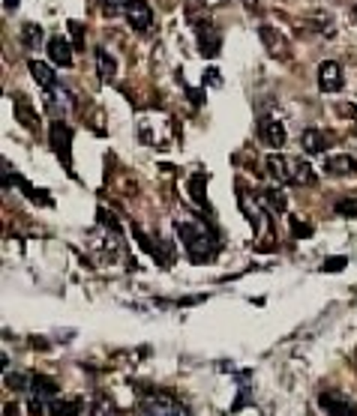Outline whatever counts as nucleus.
<instances>
[{
  "instance_id": "f257e3e1",
  "label": "nucleus",
  "mask_w": 357,
  "mask_h": 416,
  "mask_svg": "<svg viewBox=\"0 0 357 416\" xmlns=\"http://www.w3.org/2000/svg\"><path fill=\"white\" fill-rule=\"evenodd\" d=\"M177 234H181V240L186 246V252L193 261H207V257H214V252L219 249V240L214 231H205L202 224H193V222H177L174 224Z\"/></svg>"
},
{
  "instance_id": "f03ea898",
  "label": "nucleus",
  "mask_w": 357,
  "mask_h": 416,
  "mask_svg": "<svg viewBox=\"0 0 357 416\" xmlns=\"http://www.w3.org/2000/svg\"><path fill=\"white\" fill-rule=\"evenodd\" d=\"M51 150L60 156V162L66 168V174H75L72 171V129L66 126L63 120H54L51 123Z\"/></svg>"
},
{
  "instance_id": "7ed1b4c3",
  "label": "nucleus",
  "mask_w": 357,
  "mask_h": 416,
  "mask_svg": "<svg viewBox=\"0 0 357 416\" xmlns=\"http://www.w3.org/2000/svg\"><path fill=\"white\" fill-rule=\"evenodd\" d=\"M193 27H195V36H198V51H202V58L214 60L219 54V48H222V36L214 27V21L198 18V21H193Z\"/></svg>"
},
{
  "instance_id": "20e7f679",
  "label": "nucleus",
  "mask_w": 357,
  "mask_h": 416,
  "mask_svg": "<svg viewBox=\"0 0 357 416\" xmlns=\"http://www.w3.org/2000/svg\"><path fill=\"white\" fill-rule=\"evenodd\" d=\"M124 15L129 21V27H136V30H150L153 27V9H150L148 0H129Z\"/></svg>"
},
{
  "instance_id": "39448f33",
  "label": "nucleus",
  "mask_w": 357,
  "mask_h": 416,
  "mask_svg": "<svg viewBox=\"0 0 357 416\" xmlns=\"http://www.w3.org/2000/svg\"><path fill=\"white\" fill-rule=\"evenodd\" d=\"M259 138H261L264 147L280 150L283 144H285V126L276 117H261L259 120Z\"/></svg>"
},
{
  "instance_id": "423d86ee",
  "label": "nucleus",
  "mask_w": 357,
  "mask_h": 416,
  "mask_svg": "<svg viewBox=\"0 0 357 416\" xmlns=\"http://www.w3.org/2000/svg\"><path fill=\"white\" fill-rule=\"evenodd\" d=\"M318 87H321V93H337V90H342V69L337 60L318 63Z\"/></svg>"
},
{
  "instance_id": "0eeeda50",
  "label": "nucleus",
  "mask_w": 357,
  "mask_h": 416,
  "mask_svg": "<svg viewBox=\"0 0 357 416\" xmlns=\"http://www.w3.org/2000/svg\"><path fill=\"white\" fill-rule=\"evenodd\" d=\"M318 404H321V410L330 413V416H357V408L349 398H342L339 392H321Z\"/></svg>"
},
{
  "instance_id": "6e6552de",
  "label": "nucleus",
  "mask_w": 357,
  "mask_h": 416,
  "mask_svg": "<svg viewBox=\"0 0 357 416\" xmlns=\"http://www.w3.org/2000/svg\"><path fill=\"white\" fill-rule=\"evenodd\" d=\"M292 165H294V159H288V156H280V153H271V156L264 159L267 174H271L276 183H292Z\"/></svg>"
},
{
  "instance_id": "1a4fd4ad",
  "label": "nucleus",
  "mask_w": 357,
  "mask_h": 416,
  "mask_svg": "<svg viewBox=\"0 0 357 416\" xmlns=\"http://www.w3.org/2000/svg\"><path fill=\"white\" fill-rule=\"evenodd\" d=\"M240 207L247 210V219H249V224H252V231L261 237V234H264L267 228H271V224H267V210L259 207V198H249V201H247V198H240Z\"/></svg>"
},
{
  "instance_id": "9d476101",
  "label": "nucleus",
  "mask_w": 357,
  "mask_h": 416,
  "mask_svg": "<svg viewBox=\"0 0 357 416\" xmlns=\"http://www.w3.org/2000/svg\"><path fill=\"white\" fill-rule=\"evenodd\" d=\"M30 392L37 398H42V401H54V396L60 392V384L54 377H48V375H33L30 377Z\"/></svg>"
},
{
  "instance_id": "9b49d317",
  "label": "nucleus",
  "mask_w": 357,
  "mask_h": 416,
  "mask_svg": "<svg viewBox=\"0 0 357 416\" xmlns=\"http://www.w3.org/2000/svg\"><path fill=\"white\" fill-rule=\"evenodd\" d=\"M46 51H48V60L54 66H72V45L66 42L63 36H51Z\"/></svg>"
},
{
  "instance_id": "f8f14e48",
  "label": "nucleus",
  "mask_w": 357,
  "mask_h": 416,
  "mask_svg": "<svg viewBox=\"0 0 357 416\" xmlns=\"http://www.w3.org/2000/svg\"><path fill=\"white\" fill-rule=\"evenodd\" d=\"M27 69L33 75V81H37L42 90H48V93H54V87H58V75L51 72V66L48 63H42V60H30L27 63Z\"/></svg>"
},
{
  "instance_id": "ddd939ff",
  "label": "nucleus",
  "mask_w": 357,
  "mask_h": 416,
  "mask_svg": "<svg viewBox=\"0 0 357 416\" xmlns=\"http://www.w3.org/2000/svg\"><path fill=\"white\" fill-rule=\"evenodd\" d=\"M259 36H261V42L267 45V51H271L273 58H280V60H285V58H288V42L283 39V33H280V30H273V27H261V30H259Z\"/></svg>"
},
{
  "instance_id": "4468645a",
  "label": "nucleus",
  "mask_w": 357,
  "mask_h": 416,
  "mask_svg": "<svg viewBox=\"0 0 357 416\" xmlns=\"http://www.w3.org/2000/svg\"><path fill=\"white\" fill-rule=\"evenodd\" d=\"M325 171L330 177H351V174H357V162L351 159V156H345V153L327 156V159H325Z\"/></svg>"
},
{
  "instance_id": "2eb2a0df",
  "label": "nucleus",
  "mask_w": 357,
  "mask_h": 416,
  "mask_svg": "<svg viewBox=\"0 0 357 416\" xmlns=\"http://www.w3.org/2000/svg\"><path fill=\"white\" fill-rule=\"evenodd\" d=\"M13 108H15V120H18L25 129H37V126H39L37 111H33V105H30L21 93H15V96H13Z\"/></svg>"
},
{
  "instance_id": "dca6fc26",
  "label": "nucleus",
  "mask_w": 357,
  "mask_h": 416,
  "mask_svg": "<svg viewBox=\"0 0 357 416\" xmlns=\"http://www.w3.org/2000/svg\"><path fill=\"white\" fill-rule=\"evenodd\" d=\"M255 198H259V204H261L267 213H285V207H288L285 195L276 192V189H259V192H255Z\"/></svg>"
},
{
  "instance_id": "f3484780",
  "label": "nucleus",
  "mask_w": 357,
  "mask_h": 416,
  "mask_svg": "<svg viewBox=\"0 0 357 416\" xmlns=\"http://www.w3.org/2000/svg\"><path fill=\"white\" fill-rule=\"evenodd\" d=\"M300 147H304V153H309V156H318V153L327 150V138L318 129H306L300 135Z\"/></svg>"
},
{
  "instance_id": "a211bd4d",
  "label": "nucleus",
  "mask_w": 357,
  "mask_h": 416,
  "mask_svg": "<svg viewBox=\"0 0 357 416\" xmlns=\"http://www.w3.org/2000/svg\"><path fill=\"white\" fill-rule=\"evenodd\" d=\"M82 410H84V404L78 401V398H54L51 404H48V416H82Z\"/></svg>"
},
{
  "instance_id": "6ab92c4d",
  "label": "nucleus",
  "mask_w": 357,
  "mask_h": 416,
  "mask_svg": "<svg viewBox=\"0 0 357 416\" xmlns=\"http://www.w3.org/2000/svg\"><path fill=\"white\" fill-rule=\"evenodd\" d=\"M316 180H318L316 168H312L309 162H304V159H294V165H292V183H297V186H312Z\"/></svg>"
},
{
  "instance_id": "aec40b11",
  "label": "nucleus",
  "mask_w": 357,
  "mask_h": 416,
  "mask_svg": "<svg viewBox=\"0 0 357 416\" xmlns=\"http://www.w3.org/2000/svg\"><path fill=\"white\" fill-rule=\"evenodd\" d=\"M96 72L103 81H115V75H117V63L105 48H96Z\"/></svg>"
},
{
  "instance_id": "412c9836",
  "label": "nucleus",
  "mask_w": 357,
  "mask_h": 416,
  "mask_svg": "<svg viewBox=\"0 0 357 416\" xmlns=\"http://www.w3.org/2000/svg\"><path fill=\"white\" fill-rule=\"evenodd\" d=\"M21 42H25V48H37L42 42V27L39 25H21Z\"/></svg>"
},
{
  "instance_id": "4be33fe9",
  "label": "nucleus",
  "mask_w": 357,
  "mask_h": 416,
  "mask_svg": "<svg viewBox=\"0 0 357 416\" xmlns=\"http://www.w3.org/2000/svg\"><path fill=\"white\" fill-rule=\"evenodd\" d=\"M189 195H193L195 204H207V195H205V174H193V177H189Z\"/></svg>"
},
{
  "instance_id": "5701e85b",
  "label": "nucleus",
  "mask_w": 357,
  "mask_h": 416,
  "mask_svg": "<svg viewBox=\"0 0 357 416\" xmlns=\"http://www.w3.org/2000/svg\"><path fill=\"white\" fill-rule=\"evenodd\" d=\"M345 267H349V257H342V255H333V257H327V261L321 264V273H342Z\"/></svg>"
},
{
  "instance_id": "b1692460",
  "label": "nucleus",
  "mask_w": 357,
  "mask_h": 416,
  "mask_svg": "<svg viewBox=\"0 0 357 416\" xmlns=\"http://www.w3.org/2000/svg\"><path fill=\"white\" fill-rule=\"evenodd\" d=\"M91 416H120V410L105 398H96V404L91 408Z\"/></svg>"
},
{
  "instance_id": "393cba45",
  "label": "nucleus",
  "mask_w": 357,
  "mask_h": 416,
  "mask_svg": "<svg viewBox=\"0 0 357 416\" xmlns=\"http://www.w3.org/2000/svg\"><path fill=\"white\" fill-rule=\"evenodd\" d=\"M337 216H345V219H357V198H345V201H337Z\"/></svg>"
},
{
  "instance_id": "a878e982",
  "label": "nucleus",
  "mask_w": 357,
  "mask_h": 416,
  "mask_svg": "<svg viewBox=\"0 0 357 416\" xmlns=\"http://www.w3.org/2000/svg\"><path fill=\"white\" fill-rule=\"evenodd\" d=\"M4 380H6V387H9V389H15V392H21V389H27V387H30V377L18 375V372H13V375L6 372V377H4Z\"/></svg>"
},
{
  "instance_id": "bb28decb",
  "label": "nucleus",
  "mask_w": 357,
  "mask_h": 416,
  "mask_svg": "<svg viewBox=\"0 0 357 416\" xmlns=\"http://www.w3.org/2000/svg\"><path fill=\"white\" fill-rule=\"evenodd\" d=\"M66 27H70V33H72V45H75V48H84V27L78 25V21H70Z\"/></svg>"
},
{
  "instance_id": "cd10ccee",
  "label": "nucleus",
  "mask_w": 357,
  "mask_h": 416,
  "mask_svg": "<svg viewBox=\"0 0 357 416\" xmlns=\"http://www.w3.org/2000/svg\"><path fill=\"white\" fill-rule=\"evenodd\" d=\"M99 224H103V228H108V231H115V234H120V224H117L115 216H111V213H105V210H99Z\"/></svg>"
},
{
  "instance_id": "c85d7f7f",
  "label": "nucleus",
  "mask_w": 357,
  "mask_h": 416,
  "mask_svg": "<svg viewBox=\"0 0 357 416\" xmlns=\"http://www.w3.org/2000/svg\"><path fill=\"white\" fill-rule=\"evenodd\" d=\"M27 416H42V398L33 396V398L27 401Z\"/></svg>"
},
{
  "instance_id": "c756f323",
  "label": "nucleus",
  "mask_w": 357,
  "mask_h": 416,
  "mask_svg": "<svg viewBox=\"0 0 357 416\" xmlns=\"http://www.w3.org/2000/svg\"><path fill=\"white\" fill-rule=\"evenodd\" d=\"M292 231L297 234V237H309V234H312V228H309V224L297 222V219H292Z\"/></svg>"
},
{
  "instance_id": "7c9ffc66",
  "label": "nucleus",
  "mask_w": 357,
  "mask_h": 416,
  "mask_svg": "<svg viewBox=\"0 0 357 416\" xmlns=\"http://www.w3.org/2000/svg\"><path fill=\"white\" fill-rule=\"evenodd\" d=\"M4 9L6 13H13V9H18V0H4Z\"/></svg>"
},
{
  "instance_id": "2f4dec72",
  "label": "nucleus",
  "mask_w": 357,
  "mask_h": 416,
  "mask_svg": "<svg viewBox=\"0 0 357 416\" xmlns=\"http://www.w3.org/2000/svg\"><path fill=\"white\" fill-rule=\"evenodd\" d=\"M198 4H205V6H219V4H226V0H198Z\"/></svg>"
},
{
  "instance_id": "473e14b6",
  "label": "nucleus",
  "mask_w": 357,
  "mask_h": 416,
  "mask_svg": "<svg viewBox=\"0 0 357 416\" xmlns=\"http://www.w3.org/2000/svg\"><path fill=\"white\" fill-rule=\"evenodd\" d=\"M4 416H15V404H6V408H4Z\"/></svg>"
},
{
  "instance_id": "72a5a7b5",
  "label": "nucleus",
  "mask_w": 357,
  "mask_h": 416,
  "mask_svg": "<svg viewBox=\"0 0 357 416\" xmlns=\"http://www.w3.org/2000/svg\"><path fill=\"white\" fill-rule=\"evenodd\" d=\"M243 4H247V6H255V0H243Z\"/></svg>"
},
{
  "instance_id": "f704fd0d",
  "label": "nucleus",
  "mask_w": 357,
  "mask_h": 416,
  "mask_svg": "<svg viewBox=\"0 0 357 416\" xmlns=\"http://www.w3.org/2000/svg\"><path fill=\"white\" fill-rule=\"evenodd\" d=\"M111 4H129V0H111Z\"/></svg>"
},
{
  "instance_id": "c9c22d12",
  "label": "nucleus",
  "mask_w": 357,
  "mask_h": 416,
  "mask_svg": "<svg viewBox=\"0 0 357 416\" xmlns=\"http://www.w3.org/2000/svg\"><path fill=\"white\" fill-rule=\"evenodd\" d=\"M354 15H357V6H354Z\"/></svg>"
}]
</instances>
